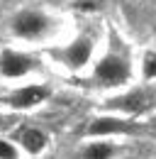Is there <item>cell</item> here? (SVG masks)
I'll list each match as a JSON object with an SVG mask.
<instances>
[{"label":"cell","mask_w":156,"mask_h":159,"mask_svg":"<svg viewBox=\"0 0 156 159\" xmlns=\"http://www.w3.org/2000/svg\"><path fill=\"white\" fill-rule=\"evenodd\" d=\"M56 30V20L37 7H27V10H20L17 15H12L10 20V34L15 39L22 42H41L49 39Z\"/></svg>","instance_id":"6da1fadb"},{"label":"cell","mask_w":156,"mask_h":159,"mask_svg":"<svg viewBox=\"0 0 156 159\" xmlns=\"http://www.w3.org/2000/svg\"><path fill=\"white\" fill-rule=\"evenodd\" d=\"M93 54H95V37L93 34H78L73 42L49 49V57L68 71H80L83 66H88Z\"/></svg>","instance_id":"7a4b0ae2"},{"label":"cell","mask_w":156,"mask_h":159,"mask_svg":"<svg viewBox=\"0 0 156 159\" xmlns=\"http://www.w3.org/2000/svg\"><path fill=\"white\" fill-rule=\"evenodd\" d=\"M132 76V64L119 52H107L93 69V81L100 86H122Z\"/></svg>","instance_id":"3957f363"},{"label":"cell","mask_w":156,"mask_h":159,"mask_svg":"<svg viewBox=\"0 0 156 159\" xmlns=\"http://www.w3.org/2000/svg\"><path fill=\"white\" fill-rule=\"evenodd\" d=\"M37 69V59L27 52H20L12 47L0 49V74L5 79H22Z\"/></svg>","instance_id":"277c9868"},{"label":"cell","mask_w":156,"mask_h":159,"mask_svg":"<svg viewBox=\"0 0 156 159\" xmlns=\"http://www.w3.org/2000/svg\"><path fill=\"white\" fill-rule=\"evenodd\" d=\"M46 96H49V88H44V86H24V88H17L15 93H10L7 105H12L17 110H27V108L44 103Z\"/></svg>","instance_id":"5b68a950"},{"label":"cell","mask_w":156,"mask_h":159,"mask_svg":"<svg viewBox=\"0 0 156 159\" xmlns=\"http://www.w3.org/2000/svg\"><path fill=\"white\" fill-rule=\"evenodd\" d=\"M149 103H151V100H149V93H144V91H132V93H127V96L112 98L107 105L115 108V110H122V113H139V110H144Z\"/></svg>","instance_id":"8992f818"},{"label":"cell","mask_w":156,"mask_h":159,"mask_svg":"<svg viewBox=\"0 0 156 159\" xmlns=\"http://www.w3.org/2000/svg\"><path fill=\"white\" fill-rule=\"evenodd\" d=\"M134 127L124 120L117 118H98L93 120V125L88 127V135H119V132H132Z\"/></svg>","instance_id":"52a82bcc"},{"label":"cell","mask_w":156,"mask_h":159,"mask_svg":"<svg viewBox=\"0 0 156 159\" xmlns=\"http://www.w3.org/2000/svg\"><path fill=\"white\" fill-rule=\"evenodd\" d=\"M17 139L29 154H39V152L46 147V135H44L41 130H37V127H24L17 135Z\"/></svg>","instance_id":"ba28073f"},{"label":"cell","mask_w":156,"mask_h":159,"mask_svg":"<svg viewBox=\"0 0 156 159\" xmlns=\"http://www.w3.org/2000/svg\"><path fill=\"white\" fill-rule=\"evenodd\" d=\"M115 154V147L107 144V142H95V144H88L85 152H83V159H110Z\"/></svg>","instance_id":"9c48e42d"},{"label":"cell","mask_w":156,"mask_h":159,"mask_svg":"<svg viewBox=\"0 0 156 159\" xmlns=\"http://www.w3.org/2000/svg\"><path fill=\"white\" fill-rule=\"evenodd\" d=\"M141 74L144 79H156V52H146L141 59Z\"/></svg>","instance_id":"30bf717a"},{"label":"cell","mask_w":156,"mask_h":159,"mask_svg":"<svg viewBox=\"0 0 156 159\" xmlns=\"http://www.w3.org/2000/svg\"><path fill=\"white\" fill-rule=\"evenodd\" d=\"M0 159H20L17 147L7 139H0Z\"/></svg>","instance_id":"8fae6325"}]
</instances>
